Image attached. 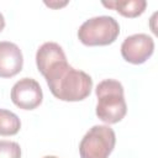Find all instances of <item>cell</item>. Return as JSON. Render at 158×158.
I'll list each match as a JSON object with an SVG mask.
<instances>
[{"instance_id": "obj_1", "label": "cell", "mask_w": 158, "mask_h": 158, "mask_svg": "<svg viewBox=\"0 0 158 158\" xmlns=\"http://www.w3.org/2000/svg\"><path fill=\"white\" fill-rule=\"evenodd\" d=\"M44 79L51 93L63 101H80L90 95L93 79L83 70L75 69L68 62L60 63L51 69Z\"/></svg>"}, {"instance_id": "obj_12", "label": "cell", "mask_w": 158, "mask_h": 158, "mask_svg": "<svg viewBox=\"0 0 158 158\" xmlns=\"http://www.w3.org/2000/svg\"><path fill=\"white\" fill-rule=\"evenodd\" d=\"M5 27V19H4V15L0 12V32L4 30Z\"/></svg>"}, {"instance_id": "obj_4", "label": "cell", "mask_w": 158, "mask_h": 158, "mask_svg": "<svg viewBox=\"0 0 158 158\" xmlns=\"http://www.w3.org/2000/svg\"><path fill=\"white\" fill-rule=\"evenodd\" d=\"M115 143L116 136L110 126L95 125L81 138L79 153L81 158H109Z\"/></svg>"}, {"instance_id": "obj_14", "label": "cell", "mask_w": 158, "mask_h": 158, "mask_svg": "<svg viewBox=\"0 0 158 158\" xmlns=\"http://www.w3.org/2000/svg\"><path fill=\"white\" fill-rule=\"evenodd\" d=\"M42 158H58V157H56V156H44Z\"/></svg>"}, {"instance_id": "obj_11", "label": "cell", "mask_w": 158, "mask_h": 158, "mask_svg": "<svg viewBox=\"0 0 158 158\" xmlns=\"http://www.w3.org/2000/svg\"><path fill=\"white\" fill-rule=\"evenodd\" d=\"M0 158H21V148L17 142L1 139Z\"/></svg>"}, {"instance_id": "obj_13", "label": "cell", "mask_w": 158, "mask_h": 158, "mask_svg": "<svg viewBox=\"0 0 158 158\" xmlns=\"http://www.w3.org/2000/svg\"><path fill=\"white\" fill-rule=\"evenodd\" d=\"M46 5H48V6H51V7H60V6H64V5H67V1L65 2H59V4H52V2H46Z\"/></svg>"}, {"instance_id": "obj_9", "label": "cell", "mask_w": 158, "mask_h": 158, "mask_svg": "<svg viewBox=\"0 0 158 158\" xmlns=\"http://www.w3.org/2000/svg\"><path fill=\"white\" fill-rule=\"evenodd\" d=\"M102 5L116 10L125 17H137L143 14L147 6L146 0H115V1H102Z\"/></svg>"}, {"instance_id": "obj_6", "label": "cell", "mask_w": 158, "mask_h": 158, "mask_svg": "<svg viewBox=\"0 0 158 158\" xmlns=\"http://www.w3.org/2000/svg\"><path fill=\"white\" fill-rule=\"evenodd\" d=\"M43 99L42 89L37 80L32 78H22L16 81L11 89L12 102L23 110H33L41 105Z\"/></svg>"}, {"instance_id": "obj_2", "label": "cell", "mask_w": 158, "mask_h": 158, "mask_svg": "<svg viewBox=\"0 0 158 158\" xmlns=\"http://www.w3.org/2000/svg\"><path fill=\"white\" fill-rule=\"evenodd\" d=\"M95 93L98 96L96 116L106 123L120 122L127 112L122 84L115 79H105L96 85Z\"/></svg>"}, {"instance_id": "obj_7", "label": "cell", "mask_w": 158, "mask_h": 158, "mask_svg": "<svg viewBox=\"0 0 158 158\" xmlns=\"http://www.w3.org/2000/svg\"><path fill=\"white\" fill-rule=\"evenodd\" d=\"M23 65L22 52L17 44L1 41L0 42V77L11 78L19 74Z\"/></svg>"}, {"instance_id": "obj_10", "label": "cell", "mask_w": 158, "mask_h": 158, "mask_svg": "<svg viewBox=\"0 0 158 158\" xmlns=\"http://www.w3.org/2000/svg\"><path fill=\"white\" fill-rule=\"evenodd\" d=\"M21 128V121L16 114L10 110L0 109V135L14 136Z\"/></svg>"}, {"instance_id": "obj_3", "label": "cell", "mask_w": 158, "mask_h": 158, "mask_svg": "<svg viewBox=\"0 0 158 158\" xmlns=\"http://www.w3.org/2000/svg\"><path fill=\"white\" fill-rule=\"evenodd\" d=\"M120 25L112 16H95L88 19L78 30V38L85 46H107L116 41Z\"/></svg>"}, {"instance_id": "obj_8", "label": "cell", "mask_w": 158, "mask_h": 158, "mask_svg": "<svg viewBox=\"0 0 158 158\" xmlns=\"http://www.w3.org/2000/svg\"><path fill=\"white\" fill-rule=\"evenodd\" d=\"M63 62H67L65 53L63 48L56 42H46L37 49L36 64L38 72L43 77L51 69H53L54 67H57Z\"/></svg>"}, {"instance_id": "obj_5", "label": "cell", "mask_w": 158, "mask_h": 158, "mask_svg": "<svg viewBox=\"0 0 158 158\" xmlns=\"http://www.w3.org/2000/svg\"><path fill=\"white\" fill-rule=\"evenodd\" d=\"M154 51V41L146 33H135L126 37L121 44L122 58L132 64L144 63Z\"/></svg>"}]
</instances>
